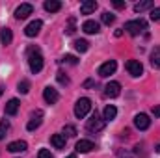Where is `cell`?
<instances>
[{
  "label": "cell",
  "instance_id": "6da1fadb",
  "mask_svg": "<svg viewBox=\"0 0 160 158\" xmlns=\"http://www.w3.org/2000/svg\"><path fill=\"white\" fill-rule=\"evenodd\" d=\"M28 65H30V71L36 75V73H39L41 69H43V56H41L39 48L38 47H30L28 48Z\"/></svg>",
  "mask_w": 160,
  "mask_h": 158
},
{
  "label": "cell",
  "instance_id": "7a4b0ae2",
  "mask_svg": "<svg viewBox=\"0 0 160 158\" xmlns=\"http://www.w3.org/2000/svg\"><path fill=\"white\" fill-rule=\"evenodd\" d=\"M125 30L130 34V36H140L143 30H147V22L143 19H136V21H128L125 24Z\"/></svg>",
  "mask_w": 160,
  "mask_h": 158
},
{
  "label": "cell",
  "instance_id": "3957f363",
  "mask_svg": "<svg viewBox=\"0 0 160 158\" xmlns=\"http://www.w3.org/2000/svg\"><path fill=\"white\" fill-rule=\"evenodd\" d=\"M89 110H91V101L88 97H82V99L77 101V104H75V116L78 119H84L89 114Z\"/></svg>",
  "mask_w": 160,
  "mask_h": 158
},
{
  "label": "cell",
  "instance_id": "277c9868",
  "mask_svg": "<svg viewBox=\"0 0 160 158\" xmlns=\"http://www.w3.org/2000/svg\"><path fill=\"white\" fill-rule=\"evenodd\" d=\"M104 125H106V121L102 117H99L97 114H93L91 119H88V123H86V128L89 130V132H101L102 128H104Z\"/></svg>",
  "mask_w": 160,
  "mask_h": 158
},
{
  "label": "cell",
  "instance_id": "5b68a950",
  "mask_svg": "<svg viewBox=\"0 0 160 158\" xmlns=\"http://www.w3.org/2000/svg\"><path fill=\"white\" fill-rule=\"evenodd\" d=\"M125 67H127L128 75H130V77H134V78H138V77H142V75H143V65H142L138 60H128Z\"/></svg>",
  "mask_w": 160,
  "mask_h": 158
},
{
  "label": "cell",
  "instance_id": "8992f818",
  "mask_svg": "<svg viewBox=\"0 0 160 158\" xmlns=\"http://www.w3.org/2000/svg\"><path fill=\"white\" fill-rule=\"evenodd\" d=\"M43 99H45L48 104H56V102L60 101V93H58V89H54L52 86H47V87L43 89Z\"/></svg>",
  "mask_w": 160,
  "mask_h": 158
},
{
  "label": "cell",
  "instance_id": "52a82bcc",
  "mask_svg": "<svg viewBox=\"0 0 160 158\" xmlns=\"http://www.w3.org/2000/svg\"><path fill=\"white\" fill-rule=\"evenodd\" d=\"M116 69H118V63H116L114 60H110V62H106V63H102V65L99 67V77L106 78V77L114 75V73H116Z\"/></svg>",
  "mask_w": 160,
  "mask_h": 158
},
{
  "label": "cell",
  "instance_id": "ba28073f",
  "mask_svg": "<svg viewBox=\"0 0 160 158\" xmlns=\"http://www.w3.org/2000/svg\"><path fill=\"white\" fill-rule=\"evenodd\" d=\"M119 93H121V84L119 82H108V84H106L104 95H106L108 99H116V97H119Z\"/></svg>",
  "mask_w": 160,
  "mask_h": 158
},
{
  "label": "cell",
  "instance_id": "9c48e42d",
  "mask_svg": "<svg viewBox=\"0 0 160 158\" xmlns=\"http://www.w3.org/2000/svg\"><path fill=\"white\" fill-rule=\"evenodd\" d=\"M32 11H34V6H32V4H21V6L15 9V19H17V21H22V19H26L28 15H32Z\"/></svg>",
  "mask_w": 160,
  "mask_h": 158
},
{
  "label": "cell",
  "instance_id": "30bf717a",
  "mask_svg": "<svg viewBox=\"0 0 160 158\" xmlns=\"http://www.w3.org/2000/svg\"><path fill=\"white\" fill-rule=\"evenodd\" d=\"M41 28H43V22H41L39 19H36V21H32V22L24 28V34H26L28 37H36L41 32Z\"/></svg>",
  "mask_w": 160,
  "mask_h": 158
},
{
  "label": "cell",
  "instance_id": "8fae6325",
  "mask_svg": "<svg viewBox=\"0 0 160 158\" xmlns=\"http://www.w3.org/2000/svg\"><path fill=\"white\" fill-rule=\"evenodd\" d=\"M149 125H151V119L147 117L145 114H138V116L134 117V126H136L138 130H147Z\"/></svg>",
  "mask_w": 160,
  "mask_h": 158
},
{
  "label": "cell",
  "instance_id": "7c38bea8",
  "mask_svg": "<svg viewBox=\"0 0 160 158\" xmlns=\"http://www.w3.org/2000/svg\"><path fill=\"white\" fill-rule=\"evenodd\" d=\"M82 30H84L86 34H99V32H101V24H99L97 21L88 19V21L82 24Z\"/></svg>",
  "mask_w": 160,
  "mask_h": 158
},
{
  "label": "cell",
  "instance_id": "4fadbf2b",
  "mask_svg": "<svg viewBox=\"0 0 160 158\" xmlns=\"http://www.w3.org/2000/svg\"><path fill=\"white\" fill-rule=\"evenodd\" d=\"M95 9H97V2L95 0H84L80 4V13L82 15H91Z\"/></svg>",
  "mask_w": 160,
  "mask_h": 158
},
{
  "label": "cell",
  "instance_id": "5bb4252c",
  "mask_svg": "<svg viewBox=\"0 0 160 158\" xmlns=\"http://www.w3.org/2000/svg\"><path fill=\"white\" fill-rule=\"evenodd\" d=\"M41 117H43V112L41 110H36L34 114H32V121H28V125H26V128L32 132V130H36V128H39L41 125Z\"/></svg>",
  "mask_w": 160,
  "mask_h": 158
},
{
  "label": "cell",
  "instance_id": "9a60e30c",
  "mask_svg": "<svg viewBox=\"0 0 160 158\" xmlns=\"http://www.w3.org/2000/svg\"><path fill=\"white\" fill-rule=\"evenodd\" d=\"M26 149H28V143L22 141V140L11 141V143L8 145V151H9V153H22V151H26Z\"/></svg>",
  "mask_w": 160,
  "mask_h": 158
},
{
  "label": "cell",
  "instance_id": "2e32d148",
  "mask_svg": "<svg viewBox=\"0 0 160 158\" xmlns=\"http://www.w3.org/2000/svg\"><path fill=\"white\" fill-rule=\"evenodd\" d=\"M75 149H77V153H89V151L95 149V143L89 141V140H80V141H77Z\"/></svg>",
  "mask_w": 160,
  "mask_h": 158
},
{
  "label": "cell",
  "instance_id": "e0dca14e",
  "mask_svg": "<svg viewBox=\"0 0 160 158\" xmlns=\"http://www.w3.org/2000/svg\"><path fill=\"white\" fill-rule=\"evenodd\" d=\"M19 101L17 99H9L8 101V104H6V116H15L17 114V110H19Z\"/></svg>",
  "mask_w": 160,
  "mask_h": 158
},
{
  "label": "cell",
  "instance_id": "ac0fdd59",
  "mask_svg": "<svg viewBox=\"0 0 160 158\" xmlns=\"http://www.w3.org/2000/svg\"><path fill=\"white\" fill-rule=\"evenodd\" d=\"M118 116V108L114 106V104H108L106 108H104V114H102V119L104 121H114Z\"/></svg>",
  "mask_w": 160,
  "mask_h": 158
},
{
  "label": "cell",
  "instance_id": "d6986e66",
  "mask_svg": "<svg viewBox=\"0 0 160 158\" xmlns=\"http://www.w3.org/2000/svg\"><path fill=\"white\" fill-rule=\"evenodd\" d=\"M50 143L56 149H63L65 147V136L63 134H54V136H50Z\"/></svg>",
  "mask_w": 160,
  "mask_h": 158
},
{
  "label": "cell",
  "instance_id": "ffe728a7",
  "mask_svg": "<svg viewBox=\"0 0 160 158\" xmlns=\"http://www.w3.org/2000/svg\"><path fill=\"white\" fill-rule=\"evenodd\" d=\"M45 9L50 11V13H56V11L62 9V2L60 0H47L45 2Z\"/></svg>",
  "mask_w": 160,
  "mask_h": 158
},
{
  "label": "cell",
  "instance_id": "44dd1931",
  "mask_svg": "<svg viewBox=\"0 0 160 158\" xmlns=\"http://www.w3.org/2000/svg\"><path fill=\"white\" fill-rule=\"evenodd\" d=\"M0 41H2V45H9L13 41V34H11L9 28H2L0 30Z\"/></svg>",
  "mask_w": 160,
  "mask_h": 158
},
{
  "label": "cell",
  "instance_id": "7402d4cb",
  "mask_svg": "<svg viewBox=\"0 0 160 158\" xmlns=\"http://www.w3.org/2000/svg\"><path fill=\"white\" fill-rule=\"evenodd\" d=\"M145 9H153V2H151V0H143V2L134 4V11H136V13H142V11H145Z\"/></svg>",
  "mask_w": 160,
  "mask_h": 158
},
{
  "label": "cell",
  "instance_id": "603a6c76",
  "mask_svg": "<svg viewBox=\"0 0 160 158\" xmlns=\"http://www.w3.org/2000/svg\"><path fill=\"white\" fill-rule=\"evenodd\" d=\"M151 63H153V67H158L160 69V45H157L151 50Z\"/></svg>",
  "mask_w": 160,
  "mask_h": 158
},
{
  "label": "cell",
  "instance_id": "cb8c5ba5",
  "mask_svg": "<svg viewBox=\"0 0 160 158\" xmlns=\"http://www.w3.org/2000/svg\"><path fill=\"white\" fill-rule=\"evenodd\" d=\"M73 47H75V50H78V52H86V50L89 48V43L86 39H77L73 43Z\"/></svg>",
  "mask_w": 160,
  "mask_h": 158
},
{
  "label": "cell",
  "instance_id": "d4e9b609",
  "mask_svg": "<svg viewBox=\"0 0 160 158\" xmlns=\"http://www.w3.org/2000/svg\"><path fill=\"white\" fill-rule=\"evenodd\" d=\"M8 130H9V121H8V119H2V121H0V140L6 138Z\"/></svg>",
  "mask_w": 160,
  "mask_h": 158
},
{
  "label": "cell",
  "instance_id": "484cf974",
  "mask_svg": "<svg viewBox=\"0 0 160 158\" xmlns=\"http://www.w3.org/2000/svg\"><path fill=\"white\" fill-rule=\"evenodd\" d=\"M101 19H102V22H104V24H108V26H110V24H114V21H116V15H112L110 11H104Z\"/></svg>",
  "mask_w": 160,
  "mask_h": 158
},
{
  "label": "cell",
  "instance_id": "4316f807",
  "mask_svg": "<svg viewBox=\"0 0 160 158\" xmlns=\"http://www.w3.org/2000/svg\"><path fill=\"white\" fill-rule=\"evenodd\" d=\"M17 89H19V93H22V95L28 93V91H30V82H28V80H21L19 86H17Z\"/></svg>",
  "mask_w": 160,
  "mask_h": 158
},
{
  "label": "cell",
  "instance_id": "83f0119b",
  "mask_svg": "<svg viewBox=\"0 0 160 158\" xmlns=\"http://www.w3.org/2000/svg\"><path fill=\"white\" fill-rule=\"evenodd\" d=\"M75 22H77V21H75V17H71V19H69V22H67V28H65V34H67V36H73V34L77 32Z\"/></svg>",
  "mask_w": 160,
  "mask_h": 158
},
{
  "label": "cell",
  "instance_id": "f1b7e54d",
  "mask_svg": "<svg viewBox=\"0 0 160 158\" xmlns=\"http://www.w3.org/2000/svg\"><path fill=\"white\" fill-rule=\"evenodd\" d=\"M63 136H69V138L77 136V128H75L73 125H65V126H63Z\"/></svg>",
  "mask_w": 160,
  "mask_h": 158
},
{
  "label": "cell",
  "instance_id": "f546056e",
  "mask_svg": "<svg viewBox=\"0 0 160 158\" xmlns=\"http://www.w3.org/2000/svg\"><path fill=\"white\" fill-rule=\"evenodd\" d=\"M151 21L160 22V7H153L151 9Z\"/></svg>",
  "mask_w": 160,
  "mask_h": 158
},
{
  "label": "cell",
  "instance_id": "4dcf8cb0",
  "mask_svg": "<svg viewBox=\"0 0 160 158\" xmlns=\"http://www.w3.org/2000/svg\"><path fill=\"white\" fill-rule=\"evenodd\" d=\"M62 62H65V63H71V65H77V63H78V60H77L75 56H71V54L63 56V60H62Z\"/></svg>",
  "mask_w": 160,
  "mask_h": 158
},
{
  "label": "cell",
  "instance_id": "1f68e13d",
  "mask_svg": "<svg viewBox=\"0 0 160 158\" xmlns=\"http://www.w3.org/2000/svg\"><path fill=\"white\" fill-rule=\"evenodd\" d=\"M56 78H58V82H60L62 86H67V84H69V78H67L63 73H58V75H56Z\"/></svg>",
  "mask_w": 160,
  "mask_h": 158
},
{
  "label": "cell",
  "instance_id": "d6a6232c",
  "mask_svg": "<svg viewBox=\"0 0 160 158\" xmlns=\"http://www.w3.org/2000/svg\"><path fill=\"white\" fill-rule=\"evenodd\" d=\"M38 158H52V155H50V151H48V149H41L39 155H38Z\"/></svg>",
  "mask_w": 160,
  "mask_h": 158
},
{
  "label": "cell",
  "instance_id": "836d02e7",
  "mask_svg": "<svg viewBox=\"0 0 160 158\" xmlns=\"http://www.w3.org/2000/svg\"><path fill=\"white\" fill-rule=\"evenodd\" d=\"M114 7H118V9H125V2H121V0H114Z\"/></svg>",
  "mask_w": 160,
  "mask_h": 158
},
{
  "label": "cell",
  "instance_id": "e575fe53",
  "mask_svg": "<svg viewBox=\"0 0 160 158\" xmlns=\"http://www.w3.org/2000/svg\"><path fill=\"white\" fill-rule=\"evenodd\" d=\"M153 114H155L157 117H160V106H155V108H153Z\"/></svg>",
  "mask_w": 160,
  "mask_h": 158
},
{
  "label": "cell",
  "instance_id": "d590c367",
  "mask_svg": "<svg viewBox=\"0 0 160 158\" xmlns=\"http://www.w3.org/2000/svg\"><path fill=\"white\" fill-rule=\"evenodd\" d=\"M155 151H157V153H160V143L157 145V149H155Z\"/></svg>",
  "mask_w": 160,
  "mask_h": 158
},
{
  "label": "cell",
  "instance_id": "8d00e7d4",
  "mask_svg": "<svg viewBox=\"0 0 160 158\" xmlns=\"http://www.w3.org/2000/svg\"><path fill=\"white\" fill-rule=\"evenodd\" d=\"M67 158H77V156H75V155H71V156H67Z\"/></svg>",
  "mask_w": 160,
  "mask_h": 158
},
{
  "label": "cell",
  "instance_id": "74e56055",
  "mask_svg": "<svg viewBox=\"0 0 160 158\" xmlns=\"http://www.w3.org/2000/svg\"><path fill=\"white\" fill-rule=\"evenodd\" d=\"M2 91H4V89H2V87H0V97H2Z\"/></svg>",
  "mask_w": 160,
  "mask_h": 158
}]
</instances>
